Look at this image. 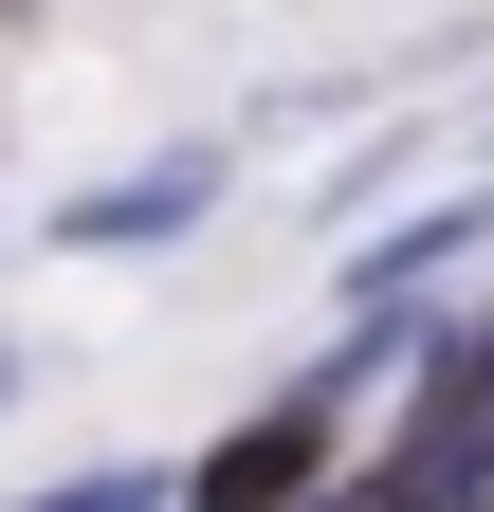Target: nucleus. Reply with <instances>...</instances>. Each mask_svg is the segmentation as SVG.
<instances>
[{"label":"nucleus","mask_w":494,"mask_h":512,"mask_svg":"<svg viewBox=\"0 0 494 512\" xmlns=\"http://www.w3.org/2000/svg\"><path fill=\"white\" fill-rule=\"evenodd\" d=\"M0 384H19V366H0Z\"/></svg>","instance_id":"5"},{"label":"nucleus","mask_w":494,"mask_h":512,"mask_svg":"<svg viewBox=\"0 0 494 512\" xmlns=\"http://www.w3.org/2000/svg\"><path fill=\"white\" fill-rule=\"evenodd\" d=\"M183 202H220V165H147V183H110V202H74V238H165Z\"/></svg>","instance_id":"2"},{"label":"nucleus","mask_w":494,"mask_h":512,"mask_svg":"<svg viewBox=\"0 0 494 512\" xmlns=\"http://www.w3.org/2000/svg\"><path fill=\"white\" fill-rule=\"evenodd\" d=\"M458 512H494V494H458Z\"/></svg>","instance_id":"4"},{"label":"nucleus","mask_w":494,"mask_h":512,"mask_svg":"<svg viewBox=\"0 0 494 512\" xmlns=\"http://www.w3.org/2000/svg\"><path fill=\"white\" fill-rule=\"evenodd\" d=\"M312 458H330V421H312V403L238 421L220 458H202V512H293V494H312Z\"/></svg>","instance_id":"1"},{"label":"nucleus","mask_w":494,"mask_h":512,"mask_svg":"<svg viewBox=\"0 0 494 512\" xmlns=\"http://www.w3.org/2000/svg\"><path fill=\"white\" fill-rule=\"evenodd\" d=\"M37 512H147V494L129 476H74V494H37Z\"/></svg>","instance_id":"3"}]
</instances>
